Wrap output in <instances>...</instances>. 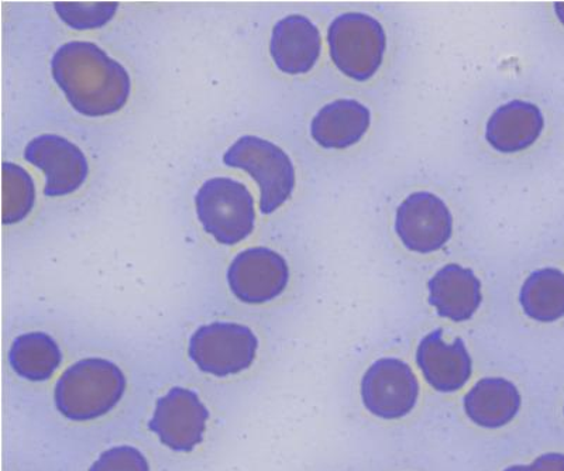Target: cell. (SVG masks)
Masks as SVG:
<instances>
[{"label": "cell", "mask_w": 564, "mask_h": 471, "mask_svg": "<svg viewBox=\"0 0 564 471\" xmlns=\"http://www.w3.org/2000/svg\"><path fill=\"white\" fill-rule=\"evenodd\" d=\"M52 74L70 107L88 118L118 113L132 92L128 69L90 42L63 44L53 55Z\"/></svg>", "instance_id": "6da1fadb"}, {"label": "cell", "mask_w": 564, "mask_h": 471, "mask_svg": "<svg viewBox=\"0 0 564 471\" xmlns=\"http://www.w3.org/2000/svg\"><path fill=\"white\" fill-rule=\"evenodd\" d=\"M126 385L122 370L109 360H79L55 384V408L64 418L77 423L98 419L120 403Z\"/></svg>", "instance_id": "7a4b0ae2"}, {"label": "cell", "mask_w": 564, "mask_h": 471, "mask_svg": "<svg viewBox=\"0 0 564 471\" xmlns=\"http://www.w3.org/2000/svg\"><path fill=\"white\" fill-rule=\"evenodd\" d=\"M196 217L216 242L235 245L243 242L256 227L253 195L234 178L208 179L195 195Z\"/></svg>", "instance_id": "3957f363"}, {"label": "cell", "mask_w": 564, "mask_h": 471, "mask_svg": "<svg viewBox=\"0 0 564 471\" xmlns=\"http://www.w3.org/2000/svg\"><path fill=\"white\" fill-rule=\"evenodd\" d=\"M224 163L243 169L260 189V210L271 215L291 198L295 189V167L279 145L259 136L236 140L224 155Z\"/></svg>", "instance_id": "277c9868"}, {"label": "cell", "mask_w": 564, "mask_h": 471, "mask_svg": "<svg viewBox=\"0 0 564 471\" xmlns=\"http://www.w3.org/2000/svg\"><path fill=\"white\" fill-rule=\"evenodd\" d=\"M332 62L346 77L369 81L379 72L387 48L384 28L366 13H344L327 32Z\"/></svg>", "instance_id": "5b68a950"}, {"label": "cell", "mask_w": 564, "mask_h": 471, "mask_svg": "<svg viewBox=\"0 0 564 471\" xmlns=\"http://www.w3.org/2000/svg\"><path fill=\"white\" fill-rule=\"evenodd\" d=\"M259 340L250 328L234 322L200 327L189 339V359L196 368L215 377L246 372L254 363Z\"/></svg>", "instance_id": "8992f818"}, {"label": "cell", "mask_w": 564, "mask_h": 471, "mask_svg": "<svg viewBox=\"0 0 564 471\" xmlns=\"http://www.w3.org/2000/svg\"><path fill=\"white\" fill-rule=\"evenodd\" d=\"M420 381L410 364L395 358L377 360L361 380L362 404L375 417L405 418L416 407Z\"/></svg>", "instance_id": "52a82bcc"}, {"label": "cell", "mask_w": 564, "mask_h": 471, "mask_svg": "<svg viewBox=\"0 0 564 471\" xmlns=\"http://www.w3.org/2000/svg\"><path fill=\"white\" fill-rule=\"evenodd\" d=\"M395 232L411 252L430 254L445 248L453 234V217L435 194H411L397 209Z\"/></svg>", "instance_id": "ba28073f"}, {"label": "cell", "mask_w": 564, "mask_h": 471, "mask_svg": "<svg viewBox=\"0 0 564 471\" xmlns=\"http://www.w3.org/2000/svg\"><path fill=\"white\" fill-rule=\"evenodd\" d=\"M209 410L198 394L174 387L155 404L149 429L174 452H193L204 440Z\"/></svg>", "instance_id": "9c48e42d"}, {"label": "cell", "mask_w": 564, "mask_h": 471, "mask_svg": "<svg viewBox=\"0 0 564 471\" xmlns=\"http://www.w3.org/2000/svg\"><path fill=\"white\" fill-rule=\"evenodd\" d=\"M24 158L44 174L45 197H67L87 182L89 164L83 150L58 134L34 138L24 150Z\"/></svg>", "instance_id": "30bf717a"}, {"label": "cell", "mask_w": 564, "mask_h": 471, "mask_svg": "<svg viewBox=\"0 0 564 471\" xmlns=\"http://www.w3.org/2000/svg\"><path fill=\"white\" fill-rule=\"evenodd\" d=\"M289 282L290 269L285 259L267 248L243 250L228 270L231 294L245 304L270 303L284 293Z\"/></svg>", "instance_id": "8fae6325"}, {"label": "cell", "mask_w": 564, "mask_h": 471, "mask_svg": "<svg viewBox=\"0 0 564 471\" xmlns=\"http://www.w3.org/2000/svg\"><path fill=\"white\" fill-rule=\"evenodd\" d=\"M416 364L426 383L440 393H456L465 387L473 374V360L465 342L457 338L455 342L446 343L442 329L433 330L421 340Z\"/></svg>", "instance_id": "7c38bea8"}, {"label": "cell", "mask_w": 564, "mask_h": 471, "mask_svg": "<svg viewBox=\"0 0 564 471\" xmlns=\"http://www.w3.org/2000/svg\"><path fill=\"white\" fill-rule=\"evenodd\" d=\"M322 52L319 29L302 14H290L276 22L270 40V54L281 73L300 75L315 67Z\"/></svg>", "instance_id": "4fadbf2b"}, {"label": "cell", "mask_w": 564, "mask_h": 471, "mask_svg": "<svg viewBox=\"0 0 564 471\" xmlns=\"http://www.w3.org/2000/svg\"><path fill=\"white\" fill-rule=\"evenodd\" d=\"M430 304L440 317L453 322H466L475 317L482 303L481 283L471 269L447 264L433 275L430 283Z\"/></svg>", "instance_id": "5bb4252c"}, {"label": "cell", "mask_w": 564, "mask_h": 471, "mask_svg": "<svg viewBox=\"0 0 564 471\" xmlns=\"http://www.w3.org/2000/svg\"><path fill=\"white\" fill-rule=\"evenodd\" d=\"M543 128L545 119L536 105L525 100H511L488 119L486 139L497 152L520 153L536 143Z\"/></svg>", "instance_id": "9a60e30c"}, {"label": "cell", "mask_w": 564, "mask_h": 471, "mask_svg": "<svg viewBox=\"0 0 564 471\" xmlns=\"http://www.w3.org/2000/svg\"><path fill=\"white\" fill-rule=\"evenodd\" d=\"M370 124V109L359 100L337 99L315 114L311 136L324 149H349L365 138Z\"/></svg>", "instance_id": "2e32d148"}, {"label": "cell", "mask_w": 564, "mask_h": 471, "mask_svg": "<svg viewBox=\"0 0 564 471\" xmlns=\"http://www.w3.org/2000/svg\"><path fill=\"white\" fill-rule=\"evenodd\" d=\"M465 413L473 424L482 429H500L516 419L522 398L512 381L487 377L477 381L466 394Z\"/></svg>", "instance_id": "e0dca14e"}, {"label": "cell", "mask_w": 564, "mask_h": 471, "mask_svg": "<svg viewBox=\"0 0 564 471\" xmlns=\"http://www.w3.org/2000/svg\"><path fill=\"white\" fill-rule=\"evenodd\" d=\"M13 372L33 383H43L53 377L63 364V352L52 336L29 332L14 339L9 352Z\"/></svg>", "instance_id": "ac0fdd59"}, {"label": "cell", "mask_w": 564, "mask_h": 471, "mask_svg": "<svg viewBox=\"0 0 564 471\" xmlns=\"http://www.w3.org/2000/svg\"><path fill=\"white\" fill-rule=\"evenodd\" d=\"M520 303L527 317L549 324L564 317V273L557 269H542L523 283Z\"/></svg>", "instance_id": "d6986e66"}, {"label": "cell", "mask_w": 564, "mask_h": 471, "mask_svg": "<svg viewBox=\"0 0 564 471\" xmlns=\"http://www.w3.org/2000/svg\"><path fill=\"white\" fill-rule=\"evenodd\" d=\"M2 175L3 223L17 224L34 208L35 185L32 175L19 164L3 163Z\"/></svg>", "instance_id": "ffe728a7"}, {"label": "cell", "mask_w": 564, "mask_h": 471, "mask_svg": "<svg viewBox=\"0 0 564 471\" xmlns=\"http://www.w3.org/2000/svg\"><path fill=\"white\" fill-rule=\"evenodd\" d=\"M55 12L67 26L90 30L106 26L118 13V2H55Z\"/></svg>", "instance_id": "44dd1931"}, {"label": "cell", "mask_w": 564, "mask_h": 471, "mask_svg": "<svg viewBox=\"0 0 564 471\" xmlns=\"http://www.w3.org/2000/svg\"><path fill=\"white\" fill-rule=\"evenodd\" d=\"M89 471H150V465L133 446H118L100 454Z\"/></svg>", "instance_id": "7402d4cb"}, {"label": "cell", "mask_w": 564, "mask_h": 471, "mask_svg": "<svg viewBox=\"0 0 564 471\" xmlns=\"http://www.w3.org/2000/svg\"><path fill=\"white\" fill-rule=\"evenodd\" d=\"M502 471H564V454L545 453L539 456L532 463L513 464Z\"/></svg>", "instance_id": "603a6c76"}, {"label": "cell", "mask_w": 564, "mask_h": 471, "mask_svg": "<svg viewBox=\"0 0 564 471\" xmlns=\"http://www.w3.org/2000/svg\"><path fill=\"white\" fill-rule=\"evenodd\" d=\"M555 12L557 14L558 20H561V23L564 24V2L555 3Z\"/></svg>", "instance_id": "cb8c5ba5"}]
</instances>
